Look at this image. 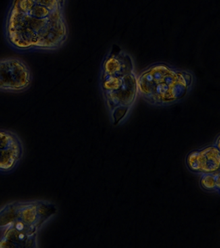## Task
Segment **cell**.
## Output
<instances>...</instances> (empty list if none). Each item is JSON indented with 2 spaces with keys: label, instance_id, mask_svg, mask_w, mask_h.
<instances>
[{
  "label": "cell",
  "instance_id": "ba28073f",
  "mask_svg": "<svg viewBox=\"0 0 220 248\" xmlns=\"http://www.w3.org/2000/svg\"><path fill=\"white\" fill-rule=\"evenodd\" d=\"M24 145L22 139L14 131L0 129V149L12 148Z\"/></svg>",
  "mask_w": 220,
  "mask_h": 248
},
{
  "label": "cell",
  "instance_id": "9c48e42d",
  "mask_svg": "<svg viewBox=\"0 0 220 248\" xmlns=\"http://www.w3.org/2000/svg\"><path fill=\"white\" fill-rule=\"evenodd\" d=\"M220 172L217 171L202 174L200 178V185L203 189L207 191L218 192L220 189Z\"/></svg>",
  "mask_w": 220,
  "mask_h": 248
},
{
  "label": "cell",
  "instance_id": "52a82bcc",
  "mask_svg": "<svg viewBox=\"0 0 220 248\" xmlns=\"http://www.w3.org/2000/svg\"><path fill=\"white\" fill-rule=\"evenodd\" d=\"M24 155V146L0 149V174H9L18 168Z\"/></svg>",
  "mask_w": 220,
  "mask_h": 248
},
{
  "label": "cell",
  "instance_id": "6da1fadb",
  "mask_svg": "<svg viewBox=\"0 0 220 248\" xmlns=\"http://www.w3.org/2000/svg\"><path fill=\"white\" fill-rule=\"evenodd\" d=\"M67 0H11L3 22L7 46L20 54L58 51L66 44Z\"/></svg>",
  "mask_w": 220,
  "mask_h": 248
},
{
  "label": "cell",
  "instance_id": "7a4b0ae2",
  "mask_svg": "<svg viewBox=\"0 0 220 248\" xmlns=\"http://www.w3.org/2000/svg\"><path fill=\"white\" fill-rule=\"evenodd\" d=\"M138 73L134 58L118 45L112 46L100 67L99 85L112 122H122L138 98Z\"/></svg>",
  "mask_w": 220,
  "mask_h": 248
},
{
  "label": "cell",
  "instance_id": "3957f363",
  "mask_svg": "<svg viewBox=\"0 0 220 248\" xmlns=\"http://www.w3.org/2000/svg\"><path fill=\"white\" fill-rule=\"evenodd\" d=\"M138 95L156 107L171 106L183 100L196 83L194 73L167 62L150 64L138 74Z\"/></svg>",
  "mask_w": 220,
  "mask_h": 248
},
{
  "label": "cell",
  "instance_id": "5b68a950",
  "mask_svg": "<svg viewBox=\"0 0 220 248\" xmlns=\"http://www.w3.org/2000/svg\"><path fill=\"white\" fill-rule=\"evenodd\" d=\"M0 236V248H32L38 247L39 231L21 222H13L3 229Z\"/></svg>",
  "mask_w": 220,
  "mask_h": 248
},
{
  "label": "cell",
  "instance_id": "8992f818",
  "mask_svg": "<svg viewBox=\"0 0 220 248\" xmlns=\"http://www.w3.org/2000/svg\"><path fill=\"white\" fill-rule=\"evenodd\" d=\"M186 164L191 171L201 174L219 170L220 147L210 145L191 151L187 156Z\"/></svg>",
  "mask_w": 220,
  "mask_h": 248
},
{
  "label": "cell",
  "instance_id": "277c9868",
  "mask_svg": "<svg viewBox=\"0 0 220 248\" xmlns=\"http://www.w3.org/2000/svg\"><path fill=\"white\" fill-rule=\"evenodd\" d=\"M33 76L28 63L22 58L0 59V92L20 94L31 86Z\"/></svg>",
  "mask_w": 220,
  "mask_h": 248
}]
</instances>
